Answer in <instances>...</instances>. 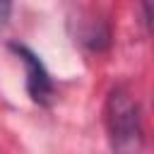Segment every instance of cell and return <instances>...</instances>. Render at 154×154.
<instances>
[{
	"label": "cell",
	"mask_w": 154,
	"mask_h": 154,
	"mask_svg": "<svg viewBox=\"0 0 154 154\" xmlns=\"http://www.w3.org/2000/svg\"><path fill=\"white\" fill-rule=\"evenodd\" d=\"M106 130L113 154H142L144 149V128L142 108L135 94L118 84L108 91L106 99Z\"/></svg>",
	"instance_id": "cell-1"
},
{
	"label": "cell",
	"mask_w": 154,
	"mask_h": 154,
	"mask_svg": "<svg viewBox=\"0 0 154 154\" xmlns=\"http://www.w3.org/2000/svg\"><path fill=\"white\" fill-rule=\"evenodd\" d=\"M12 51L22 58V63H24V67H26V89H29V96H31L36 103H48L51 96H53V82H51L43 63H41L26 46L12 43Z\"/></svg>",
	"instance_id": "cell-2"
},
{
	"label": "cell",
	"mask_w": 154,
	"mask_h": 154,
	"mask_svg": "<svg viewBox=\"0 0 154 154\" xmlns=\"http://www.w3.org/2000/svg\"><path fill=\"white\" fill-rule=\"evenodd\" d=\"M10 14H12V2L0 0V29H5V24H7Z\"/></svg>",
	"instance_id": "cell-3"
}]
</instances>
